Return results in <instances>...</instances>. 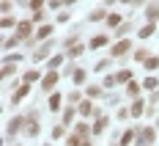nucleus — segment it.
I'll return each mask as SVG.
<instances>
[{"label":"nucleus","mask_w":159,"mask_h":146,"mask_svg":"<svg viewBox=\"0 0 159 146\" xmlns=\"http://www.w3.org/2000/svg\"><path fill=\"white\" fill-rule=\"evenodd\" d=\"M157 141V132H154V127H140L137 130V146H148Z\"/></svg>","instance_id":"nucleus-1"},{"label":"nucleus","mask_w":159,"mask_h":146,"mask_svg":"<svg viewBox=\"0 0 159 146\" xmlns=\"http://www.w3.org/2000/svg\"><path fill=\"white\" fill-rule=\"evenodd\" d=\"M126 52H132V41H129V39H121V41L112 44V50H110L112 58H121V55H126Z\"/></svg>","instance_id":"nucleus-2"},{"label":"nucleus","mask_w":159,"mask_h":146,"mask_svg":"<svg viewBox=\"0 0 159 146\" xmlns=\"http://www.w3.org/2000/svg\"><path fill=\"white\" fill-rule=\"evenodd\" d=\"M33 33V22L30 19H22V22H16V39L22 41V39H28Z\"/></svg>","instance_id":"nucleus-3"},{"label":"nucleus","mask_w":159,"mask_h":146,"mask_svg":"<svg viewBox=\"0 0 159 146\" xmlns=\"http://www.w3.org/2000/svg\"><path fill=\"white\" fill-rule=\"evenodd\" d=\"M25 121H28V119H22V116H16V119H11V124H8V138H11V135H16V132H25Z\"/></svg>","instance_id":"nucleus-4"},{"label":"nucleus","mask_w":159,"mask_h":146,"mask_svg":"<svg viewBox=\"0 0 159 146\" xmlns=\"http://www.w3.org/2000/svg\"><path fill=\"white\" fill-rule=\"evenodd\" d=\"M39 130H41V127H39V121H36V113H30V116H28V121H25V135L36 138V135H39Z\"/></svg>","instance_id":"nucleus-5"},{"label":"nucleus","mask_w":159,"mask_h":146,"mask_svg":"<svg viewBox=\"0 0 159 146\" xmlns=\"http://www.w3.org/2000/svg\"><path fill=\"white\" fill-rule=\"evenodd\" d=\"M55 83H58V72H47V75H44V80H41V91H52V88H55Z\"/></svg>","instance_id":"nucleus-6"},{"label":"nucleus","mask_w":159,"mask_h":146,"mask_svg":"<svg viewBox=\"0 0 159 146\" xmlns=\"http://www.w3.org/2000/svg\"><path fill=\"white\" fill-rule=\"evenodd\" d=\"M28 91H30V88H28V83H22V85H16V91L11 94V105H16L19 99H25V97H28Z\"/></svg>","instance_id":"nucleus-7"},{"label":"nucleus","mask_w":159,"mask_h":146,"mask_svg":"<svg viewBox=\"0 0 159 146\" xmlns=\"http://www.w3.org/2000/svg\"><path fill=\"white\" fill-rule=\"evenodd\" d=\"M145 17H148V22H154V25H157V19H159V3L145 6Z\"/></svg>","instance_id":"nucleus-8"},{"label":"nucleus","mask_w":159,"mask_h":146,"mask_svg":"<svg viewBox=\"0 0 159 146\" xmlns=\"http://www.w3.org/2000/svg\"><path fill=\"white\" fill-rule=\"evenodd\" d=\"M49 110H52V113H58V110H61V105H63V97H61V94H49Z\"/></svg>","instance_id":"nucleus-9"},{"label":"nucleus","mask_w":159,"mask_h":146,"mask_svg":"<svg viewBox=\"0 0 159 146\" xmlns=\"http://www.w3.org/2000/svg\"><path fill=\"white\" fill-rule=\"evenodd\" d=\"M107 41H110V39H107L104 33H99V36H93V39L88 41V47H91V50H99V47H104Z\"/></svg>","instance_id":"nucleus-10"},{"label":"nucleus","mask_w":159,"mask_h":146,"mask_svg":"<svg viewBox=\"0 0 159 146\" xmlns=\"http://www.w3.org/2000/svg\"><path fill=\"white\" fill-rule=\"evenodd\" d=\"M49 47H52V44H44V47H39L36 52H33V61H36V64L47 61V55H49Z\"/></svg>","instance_id":"nucleus-11"},{"label":"nucleus","mask_w":159,"mask_h":146,"mask_svg":"<svg viewBox=\"0 0 159 146\" xmlns=\"http://www.w3.org/2000/svg\"><path fill=\"white\" fill-rule=\"evenodd\" d=\"M132 77H134V75H132V69H121V72L115 75V83H124V85H129V83H132Z\"/></svg>","instance_id":"nucleus-12"},{"label":"nucleus","mask_w":159,"mask_h":146,"mask_svg":"<svg viewBox=\"0 0 159 146\" xmlns=\"http://www.w3.org/2000/svg\"><path fill=\"white\" fill-rule=\"evenodd\" d=\"M91 127H88V124H77V127H74V135H77V138H82V141H85V144H88V135H91Z\"/></svg>","instance_id":"nucleus-13"},{"label":"nucleus","mask_w":159,"mask_h":146,"mask_svg":"<svg viewBox=\"0 0 159 146\" xmlns=\"http://www.w3.org/2000/svg\"><path fill=\"white\" fill-rule=\"evenodd\" d=\"M154 33H157V25H154V22H148L145 28H140V33H137V36H140V39H151Z\"/></svg>","instance_id":"nucleus-14"},{"label":"nucleus","mask_w":159,"mask_h":146,"mask_svg":"<svg viewBox=\"0 0 159 146\" xmlns=\"http://www.w3.org/2000/svg\"><path fill=\"white\" fill-rule=\"evenodd\" d=\"M52 36V25H41L39 31H36V41H41V39H49Z\"/></svg>","instance_id":"nucleus-15"},{"label":"nucleus","mask_w":159,"mask_h":146,"mask_svg":"<svg viewBox=\"0 0 159 146\" xmlns=\"http://www.w3.org/2000/svg\"><path fill=\"white\" fill-rule=\"evenodd\" d=\"M132 141H137V130H126L121 135V146H129Z\"/></svg>","instance_id":"nucleus-16"},{"label":"nucleus","mask_w":159,"mask_h":146,"mask_svg":"<svg viewBox=\"0 0 159 146\" xmlns=\"http://www.w3.org/2000/svg\"><path fill=\"white\" fill-rule=\"evenodd\" d=\"M104 130H107V119H104V116H99V119H96V124H93V135H102Z\"/></svg>","instance_id":"nucleus-17"},{"label":"nucleus","mask_w":159,"mask_h":146,"mask_svg":"<svg viewBox=\"0 0 159 146\" xmlns=\"http://www.w3.org/2000/svg\"><path fill=\"white\" fill-rule=\"evenodd\" d=\"M107 25H110V28H115V31H118V28H121V25H124V19H121V14H110V17H107Z\"/></svg>","instance_id":"nucleus-18"},{"label":"nucleus","mask_w":159,"mask_h":146,"mask_svg":"<svg viewBox=\"0 0 159 146\" xmlns=\"http://www.w3.org/2000/svg\"><path fill=\"white\" fill-rule=\"evenodd\" d=\"M85 77H88V75H85L82 69H71V80L77 83V85H82V83H85Z\"/></svg>","instance_id":"nucleus-19"},{"label":"nucleus","mask_w":159,"mask_h":146,"mask_svg":"<svg viewBox=\"0 0 159 146\" xmlns=\"http://www.w3.org/2000/svg\"><path fill=\"white\" fill-rule=\"evenodd\" d=\"M129 113L134 116V119L143 113V99H134V102H132V108H129Z\"/></svg>","instance_id":"nucleus-20"},{"label":"nucleus","mask_w":159,"mask_h":146,"mask_svg":"<svg viewBox=\"0 0 159 146\" xmlns=\"http://www.w3.org/2000/svg\"><path fill=\"white\" fill-rule=\"evenodd\" d=\"M80 113H82V116H91V113H96V110H93V105H91L88 99H82V102H80Z\"/></svg>","instance_id":"nucleus-21"},{"label":"nucleus","mask_w":159,"mask_h":146,"mask_svg":"<svg viewBox=\"0 0 159 146\" xmlns=\"http://www.w3.org/2000/svg\"><path fill=\"white\" fill-rule=\"evenodd\" d=\"M63 64V55H55V58H49L47 61V66H49V72H55V69H58V66Z\"/></svg>","instance_id":"nucleus-22"},{"label":"nucleus","mask_w":159,"mask_h":146,"mask_svg":"<svg viewBox=\"0 0 159 146\" xmlns=\"http://www.w3.org/2000/svg\"><path fill=\"white\" fill-rule=\"evenodd\" d=\"M85 94H88L91 99H96V97H102V88H99V85H88V88H85Z\"/></svg>","instance_id":"nucleus-23"},{"label":"nucleus","mask_w":159,"mask_h":146,"mask_svg":"<svg viewBox=\"0 0 159 146\" xmlns=\"http://www.w3.org/2000/svg\"><path fill=\"white\" fill-rule=\"evenodd\" d=\"M22 80H25L28 85H30V83H36V80H39V72H36V69H30V72H25V77H22Z\"/></svg>","instance_id":"nucleus-24"},{"label":"nucleus","mask_w":159,"mask_h":146,"mask_svg":"<svg viewBox=\"0 0 159 146\" xmlns=\"http://www.w3.org/2000/svg\"><path fill=\"white\" fill-rule=\"evenodd\" d=\"M126 94H129V97H137V94H140V85H137V83L132 80V83L126 85Z\"/></svg>","instance_id":"nucleus-25"},{"label":"nucleus","mask_w":159,"mask_h":146,"mask_svg":"<svg viewBox=\"0 0 159 146\" xmlns=\"http://www.w3.org/2000/svg\"><path fill=\"white\" fill-rule=\"evenodd\" d=\"M148 58H151V52H145V50H137L134 52V61H140V64H145Z\"/></svg>","instance_id":"nucleus-26"},{"label":"nucleus","mask_w":159,"mask_h":146,"mask_svg":"<svg viewBox=\"0 0 159 146\" xmlns=\"http://www.w3.org/2000/svg\"><path fill=\"white\" fill-rule=\"evenodd\" d=\"M82 52H85V47H82V44H77V47H71V50H69V58H80Z\"/></svg>","instance_id":"nucleus-27"},{"label":"nucleus","mask_w":159,"mask_h":146,"mask_svg":"<svg viewBox=\"0 0 159 146\" xmlns=\"http://www.w3.org/2000/svg\"><path fill=\"white\" fill-rule=\"evenodd\" d=\"M66 146H85V144H82V138H77V135H69L66 138Z\"/></svg>","instance_id":"nucleus-28"},{"label":"nucleus","mask_w":159,"mask_h":146,"mask_svg":"<svg viewBox=\"0 0 159 146\" xmlns=\"http://www.w3.org/2000/svg\"><path fill=\"white\" fill-rule=\"evenodd\" d=\"M107 17H110V14H107L104 8H96L93 14H91V19H93V22H96V19H107Z\"/></svg>","instance_id":"nucleus-29"},{"label":"nucleus","mask_w":159,"mask_h":146,"mask_svg":"<svg viewBox=\"0 0 159 146\" xmlns=\"http://www.w3.org/2000/svg\"><path fill=\"white\" fill-rule=\"evenodd\" d=\"M14 72H16V66H14V64H3V77H11Z\"/></svg>","instance_id":"nucleus-30"},{"label":"nucleus","mask_w":159,"mask_h":146,"mask_svg":"<svg viewBox=\"0 0 159 146\" xmlns=\"http://www.w3.org/2000/svg\"><path fill=\"white\" fill-rule=\"evenodd\" d=\"M71 119H74V108H66V113H63V127H66V124H71Z\"/></svg>","instance_id":"nucleus-31"},{"label":"nucleus","mask_w":159,"mask_h":146,"mask_svg":"<svg viewBox=\"0 0 159 146\" xmlns=\"http://www.w3.org/2000/svg\"><path fill=\"white\" fill-rule=\"evenodd\" d=\"M145 69H148V72L159 69V58H148V61H145Z\"/></svg>","instance_id":"nucleus-32"},{"label":"nucleus","mask_w":159,"mask_h":146,"mask_svg":"<svg viewBox=\"0 0 159 146\" xmlns=\"http://www.w3.org/2000/svg\"><path fill=\"white\" fill-rule=\"evenodd\" d=\"M63 132H66V127H63V124H58V127H55V130H52V138H55V141H58V138H63Z\"/></svg>","instance_id":"nucleus-33"},{"label":"nucleus","mask_w":159,"mask_h":146,"mask_svg":"<svg viewBox=\"0 0 159 146\" xmlns=\"http://www.w3.org/2000/svg\"><path fill=\"white\" fill-rule=\"evenodd\" d=\"M159 83H157V77H145L143 80V88H157Z\"/></svg>","instance_id":"nucleus-34"},{"label":"nucleus","mask_w":159,"mask_h":146,"mask_svg":"<svg viewBox=\"0 0 159 146\" xmlns=\"http://www.w3.org/2000/svg\"><path fill=\"white\" fill-rule=\"evenodd\" d=\"M44 6H47V3H41V0H30V8H33V11H44Z\"/></svg>","instance_id":"nucleus-35"},{"label":"nucleus","mask_w":159,"mask_h":146,"mask_svg":"<svg viewBox=\"0 0 159 146\" xmlns=\"http://www.w3.org/2000/svg\"><path fill=\"white\" fill-rule=\"evenodd\" d=\"M69 102H71V105H74V102H82V94H80V91H71V94H69Z\"/></svg>","instance_id":"nucleus-36"},{"label":"nucleus","mask_w":159,"mask_h":146,"mask_svg":"<svg viewBox=\"0 0 159 146\" xmlns=\"http://www.w3.org/2000/svg\"><path fill=\"white\" fill-rule=\"evenodd\" d=\"M0 25H3V28H14V17H3V22H0Z\"/></svg>","instance_id":"nucleus-37"},{"label":"nucleus","mask_w":159,"mask_h":146,"mask_svg":"<svg viewBox=\"0 0 159 146\" xmlns=\"http://www.w3.org/2000/svg\"><path fill=\"white\" fill-rule=\"evenodd\" d=\"M16 41H19V39H16V36H14V39H6V41H3V47H6V50H8V47H14V44H16Z\"/></svg>","instance_id":"nucleus-38"},{"label":"nucleus","mask_w":159,"mask_h":146,"mask_svg":"<svg viewBox=\"0 0 159 146\" xmlns=\"http://www.w3.org/2000/svg\"><path fill=\"white\" fill-rule=\"evenodd\" d=\"M41 19H44V11H33V19H30V22H41Z\"/></svg>","instance_id":"nucleus-39"},{"label":"nucleus","mask_w":159,"mask_h":146,"mask_svg":"<svg viewBox=\"0 0 159 146\" xmlns=\"http://www.w3.org/2000/svg\"><path fill=\"white\" fill-rule=\"evenodd\" d=\"M129 31V22H124V25H121V28H118V31H115V36H124V33Z\"/></svg>","instance_id":"nucleus-40"},{"label":"nucleus","mask_w":159,"mask_h":146,"mask_svg":"<svg viewBox=\"0 0 159 146\" xmlns=\"http://www.w3.org/2000/svg\"><path fill=\"white\" fill-rule=\"evenodd\" d=\"M112 85H115V75L112 77H104V88H112Z\"/></svg>","instance_id":"nucleus-41"},{"label":"nucleus","mask_w":159,"mask_h":146,"mask_svg":"<svg viewBox=\"0 0 159 146\" xmlns=\"http://www.w3.org/2000/svg\"><path fill=\"white\" fill-rule=\"evenodd\" d=\"M129 116H132V113H129L126 108H121V110H118V119H129Z\"/></svg>","instance_id":"nucleus-42"},{"label":"nucleus","mask_w":159,"mask_h":146,"mask_svg":"<svg viewBox=\"0 0 159 146\" xmlns=\"http://www.w3.org/2000/svg\"><path fill=\"white\" fill-rule=\"evenodd\" d=\"M85 146H91V144H85Z\"/></svg>","instance_id":"nucleus-43"},{"label":"nucleus","mask_w":159,"mask_h":146,"mask_svg":"<svg viewBox=\"0 0 159 146\" xmlns=\"http://www.w3.org/2000/svg\"><path fill=\"white\" fill-rule=\"evenodd\" d=\"M118 146H121V144H118Z\"/></svg>","instance_id":"nucleus-44"}]
</instances>
